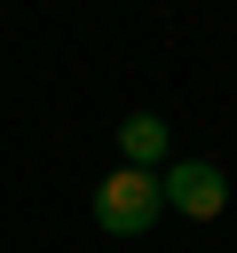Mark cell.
<instances>
[{"mask_svg": "<svg viewBox=\"0 0 237 253\" xmlns=\"http://www.w3.org/2000/svg\"><path fill=\"white\" fill-rule=\"evenodd\" d=\"M158 198H166L174 213H190V221H213V213L229 206V174H221L213 158H174V166L158 174Z\"/></svg>", "mask_w": 237, "mask_h": 253, "instance_id": "7a4b0ae2", "label": "cell"}, {"mask_svg": "<svg viewBox=\"0 0 237 253\" xmlns=\"http://www.w3.org/2000/svg\"><path fill=\"white\" fill-rule=\"evenodd\" d=\"M158 213H166L158 174H142V166H111V174H103V190H95V221H103L111 237H142Z\"/></svg>", "mask_w": 237, "mask_h": 253, "instance_id": "6da1fadb", "label": "cell"}, {"mask_svg": "<svg viewBox=\"0 0 237 253\" xmlns=\"http://www.w3.org/2000/svg\"><path fill=\"white\" fill-rule=\"evenodd\" d=\"M118 150H126V166H142V174H150V166L166 158V119H158V111L118 119Z\"/></svg>", "mask_w": 237, "mask_h": 253, "instance_id": "3957f363", "label": "cell"}]
</instances>
